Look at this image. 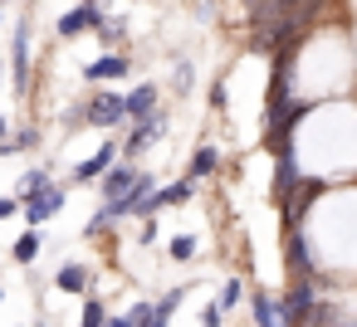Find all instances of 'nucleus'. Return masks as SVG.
I'll return each instance as SVG.
<instances>
[{
    "label": "nucleus",
    "mask_w": 357,
    "mask_h": 327,
    "mask_svg": "<svg viewBox=\"0 0 357 327\" xmlns=\"http://www.w3.org/2000/svg\"><path fill=\"white\" fill-rule=\"evenodd\" d=\"M40 142V132L35 127H20V132H10V142H0V157H20V152H30Z\"/></svg>",
    "instance_id": "13"
},
{
    "label": "nucleus",
    "mask_w": 357,
    "mask_h": 327,
    "mask_svg": "<svg viewBox=\"0 0 357 327\" xmlns=\"http://www.w3.org/2000/svg\"><path fill=\"white\" fill-rule=\"evenodd\" d=\"M172 83H176V88L186 93V88H191V64H176V74H172Z\"/></svg>",
    "instance_id": "23"
},
{
    "label": "nucleus",
    "mask_w": 357,
    "mask_h": 327,
    "mask_svg": "<svg viewBox=\"0 0 357 327\" xmlns=\"http://www.w3.org/2000/svg\"><path fill=\"white\" fill-rule=\"evenodd\" d=\"M137 176H142V171H137L132 161H123V166H113V171L103 176V200H123V196H128V191L137 186Z\"/></svg>",
    "instance_id": "9"
},
{
    "label": "nucleus",
    "mask_w": 357,
    "mask_h": 327,
    "mask_svg": "<svg viewBox=\"0 0 357 327\" xmlns=\"http://www.w3.org/2000/svg\"><path fill=\"white\" fill-rule=\"evenodd\" d=\"M240 293H245V283H240V278H225V288H220V298H215V303H220V308H235V303H240Z\"/></svg>",
    "instance_id": "17"
},
{
    "label": "nucleus",
    "mask_w": 357,
    "mask_h": 327,
    "mask_svg": "<svg viewBox=\"0 0 357 327\" xmlns=\"http://www.w3.org/2000/svg\"><path fill=\"white\" fill-rule=\"evenodd\" d=\"M113 166H118V147H113V142H103L89 161H79V166H74V186H93V181H98V176H108Z\"/></svg>",
    "instance_id": "5"
},
{
    "label": "nucleus",
    "mask_w": 357,
    "mask_h": 327,
    "mask_svg": "<svg viewBox=\"0 0 357 327\" xmlns=\"http://www.w3.org/2000/svg\"><path fill=\"white\" fill-rule=\"evenodd\" d=\"M10 215H20V196H0V220H10Z\"/></svg>",
    "instance_id": "22"
},
{
    "label": "nucleus",
    "mask_w": 357,
    "mask_h": 327,
    "mask_svg": "<svg viewBox=\"0 0 357 327\" xmlns=\"http://www.w3.org/2000/svg\"><path fill=\"white\" fill-rule=\"evenodd\" d=\"M103 322H108L103 303H98V298H89V303H84V327H103Z\"/></svg>",
    "instance_id": "18"
},
{
    "label": "nucleus",
    "mask_w": 357,
    "mask_h": 327,
    "mask_svg": "<svg viewBox=\"0 0 357 327\" xmlns=\"http://www.w3.org/2000/svg\"><path fill=\"white\" fill-rule=\"evenodd\" d=\"M220 312H225V308H220V303H211V308H206V317H201V327H220Z\"/></svg>",
    "instance_id": "24"
},
{
    "label": "nucleus",
    "mask_w": 357,
    "mask_h": 327,
    "mask_svg": "<svg viewBox=\"0 0 357 327\" xmlns=\"http://www.w3.org/2000/svg\"><path fill=\"white\" fill-rule=\"evenodd\" d=\"M98 35H103V40H113V45H118V40H123V25H118V20H113V25H108V20H103V30H98Z\"/></svg>",
    "instance_id": "25"
},
{
    "label": "nucleus",
    "mask_w": 357,
    "mask_h": 327,
    "mask_svg": "<svg viewBox=\"0 0 357 327\" xmlns=\"http://www.w3.org/2000/svg\"><path fill=\"white\" fill-rule=\"evenodd\" d=\"M64 205V191L59 186H45V191H35V196H25L20 200V215H25V225L35 230V225H45V220H54V210Z\"/></svg>",
    "instance_id": "3"
},
{
    "label": "nucleus",
    "mask_w": 357,
    "mask_h": 327,
    "mask_svg": "<svg viewBox=\"0 0 357 327\" xmlns=\"http://www.w3.org/2000/svg\"><path fill=\"white\" fill-rule=\"evenodd\" d=\"M152 327H167V322H162V317H157V322H152Z\"/></svg>",
    "instance_id": "28"
},
{
    "label": "nucleus",
    "mask_w": 357,
    "mask_h": 327,
    "mask_svg": "<svg viewBox=\"0 0 357 327\" xmlns=\"http://www.w3.org/2000/svg\"><path fill=\"white\" fill-rule=\"evenodd\" d=\"M128 317H132L137 327H152V322H157V308H152V303H132V312H128Z\"/></svg>",
    "instance_id": "19"
},
{
    "label": "nucleus",
    "mask_w": 357,
    "mask_h": 327,
    "mask_svg": "<svg viewBox=\"0 0 357 327\" xmlns=\"http://www.w3.org/2000/svg\"><path fill=\"white\" fill-rule=\"evenodd\" d=\"M128 69H132V59H123V54H103V59H93V64L84 69V79H89V83H103V79L113 83V79H123Z\"/></svg>",
    "instance_id": "10"
},
{
    "label": "nucleus",
    "mask_w": 357,
    "mask_h": 327,
    "mask_svg": "<svg viewBox=\"0 0 357 327\" xmlns=\"http://www.w3.org/2000/svg\"><path fill=\"white\" fill-rule=\"evenodd\" d=\"M152 113H157V88H152V83H137V88L128 93V118L142 122V118H152Z\"/></svg>",
    "instance_id": "11"
},
{
    "label": "nucleus",
    "mask_w": 357,
    "mask_h": 327,
    "mask_svg": "<svg viewBox=\"0 0 357 327\" xmlns=\"http://www.w3.org/2000/svg\"><path fill=\"white\" fill-rule=\"evenodd\" d=\"M191 191H196V176H181V181H172V186H157V196H152L147 210H142V220H152L162 205H181V200H191Z\"/></svg>",
    "instance_id": "6"
},
{
    "label": "nucleus",
    "mask_w": 357,
    "mask_h": 327,
    "mask_svg": "<svg viewBox=\"0 0 357 327\" xmlns=\"http://www.w3.org/2000/svg\"><path fill=\"white\" fill-rule=\"evenodd\" d=\"M45 186H50V171H45V166H35V171H25V176H20V186H15V191H20V200H25V196H35V191H45Z\"/></svg>",
    "instance_id": "16"
},
{
    "label": "nucleus",
    "mask_w": 357,
    "mask_h": 327,
    "mask_svg": "<svg viewBox=\"0 0 357 327\" xmlns=\"http://www.w3.org/2000/svg\"><path fill=\"white\" fill-rule=\"evenodd\" d=\"M191 254H196V239H186V234H181V239H172V259H181V264H186Z\"/></svg>",
    "instance_id": "20"
},
{
    "label": "nucleus",
    "mask_w": 357,
    "mask_h": 327,
    "mask_svg": "<svg viewBox=\"0 0 357 327\" xmlns=\"http://www.w3.org/2000/svg\"><path fill=\"white\" fill-rule=\"evenodd\" d=\"M10 259H15V264H35V259H40V234H35V230H25V234L15 239Z\"/></svg>",
    "instance_id": "15"
},
{
    "label": "nucleus",
    "mask_w": 357,
    "mask_h": 327,
    "mask_svg": "<svg viewBox=\"0 0 357 327\" xmlns=\"http://www.w3.org/2000/svg\"><path fill=\"white\" fill-rule=\"evenodd\" d=\"M162 132H167V118H162V113H152V118H142V122L132 127V137H128V147H123V157L132 161V157H137L142 147H152V142H157Z\"/></svg>",
    "instance_id": "8"
},
{
    "label": "nucleus",
    "mask_w": 357,
    "mask_h": 327,
    "mask_svg": "<svg viewBox=\"0 0 357 327\" xmlns=\"http://www.w3.org/2000/svg\"><path fill=\"white\" fill-rule=\"evenodd\" d=\"M10 83L15 93L30 88V15L15 25V40H10Z\"/></svg>",
    "instance_id": "2"
},
{
    "label": "nucleus",
    "mask_w": 357,
    "mask_h": 327,
    "mask_svg": "<svg viewBox=\"0 0 357 327\" xmlns=\"http://www.w3.org/2000/svg\"><path fill=\"white\" fill-rule=\"evenodd\" d=\"M103 327H137V322H132V317H108Z\"/></svg>",
    "instance_id": "26"
},
{
    "label": "nucleus",
    "mask_w": 357,
    "mask_h": 327,
    "mask_svg": "<svg viewBox=\"0 0 357 327\" xmlns=\"http://www.w3.org/2000/svg\"><path fill=\"white\" fill-rule=\"evenodd\" d=\"M176 303H181V288H172V293H167V298H162V303H157V317H162V322H167V317H172V312H176Z\"/></svg>",
    "instance_id": "21"
},
{
    "label": "nucleus",
    "mask_w": 357,
    "mask_h": 327,
    "mask_svg": "<svg viewBox=\"0 0 357 327\" xmlns=\"http://www.w3.org/2000/svg\"><path fill=\"white\" fill-rule=\"evenodd\" d=\"M0 298H6V288H0Z\"/></svg>",
    "instance_id": "29"
},
{
    "label": "nucleus",
    "mask_w": 357,
    "mask_h": 327,
    "mask_svg": "<svg viewBox=\"0 0 357 327\" xmlns=\"http://www.w3.org/2000/svg\"><path fill=\"white\" fill-rule=\"evenodd\" d=\"M215 166H220V152H215V147H196V157H191V171H186V176H196V181H201V176H211Z\"/></svg>",
    "instance_id": "14"
},
{
    "label": "nucleus",
    "mask_w": 357,
    "mask_h": 327,
    "mask_svg": "<svg viewBox=\"0 0 357 327\" xmlns=\"http://www.w3.org/2000/svg\"><path fill=\"white\" fill-rule=\"evenodd\" d=\"M64 40H74V35H84V30H103V10L93 6V0H84V6H74V10H64L59 15V25H54Z\"/></svg>",
    "instance_id": "4"
},
{
    "label": "nucleus",
    "mask_w": 357,
    "mask_h": 327,
    "mask_svg": "<svg viewBox=\"0 0 357 327\" xmlns=\"http://www.w3.org/2000/svg\"><path fill=\"white\" fill-rule=\"evenodd\" d=\"M128 118V93H89V127H118Z\"/></svg>",
    "instance_id": "1"
},
{
    "label": "nucleus",
    "mask_w": 357,
    "mask_h": 327,
    "mask_svg": "<svg viewBox=\"0 0 357 327\" xmlns=\"http://www.w3.org/2000/svg\"><path fill=\"white\" fill-rule=\"evenodd\" d=\"M54 283H59V293H84V288H89V269H84V264H64V269L54 273Z\"/></svg>",
    "instance_id": "12"
},
{
    "label": "nucleus",
    "mask_w": 357,
    "mask_h": 327,
    "mask_svg": "<svg viewBox=\"0 0 357 327\" xmlns=\"http://www.w3.org/2000/svg\"><path fill=\"white\" fill-rule=\"evenodd\" d=\"M6 137H10V122H6V118H0V142H6Z\"/></svg>",
    "instance_id": "27"
},
{
    "label": "nucleus",
    "mask_w": 357,
    "mask_h": 327,
    "mask_svg": "<svg viewBox=\"0 0 357 327\" xmlns=\"http://www.w3.org/2000/svg\"><path fill=\"white\" fill-rule=\"evenodd\" d=\"M250 308H255V322H259V327H294L289 312H284V303H279L274 293H264V288L250 293Z\"/></svg>",
    "instance_id": "7"
}]
</instances>
